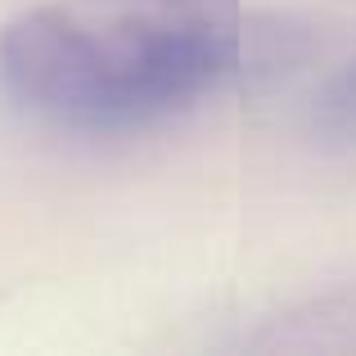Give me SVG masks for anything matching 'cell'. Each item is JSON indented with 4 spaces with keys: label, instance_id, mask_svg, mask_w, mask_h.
Returning a JSON list of instances; mask_svg holds the SVG:
<instances>
[{
    "label": "cell",
    "instance_id": "obj_1",
    "mask_svg": "<svg viewBox=\"0 0 356 356\" xmlns=\"http://www.w3.org/2000/svg\"><path fill=\"white\" fill-rule=\"evenodd\" d=\"M248 68L239 0H41L0 27V90L72 136H127L208 104Z\"/></svg>",
    "mask_w": 356,
    "mask_h": 356
},
{
    "label": "cell",
    "instance_id": "obj_2",
    "mask_svg": "<svg viewBox=\"0 0 356 356\" xmlns=\"http://www.w3.org/2000/svg\"><path fill=\"white\" fill-rule=\"evenodd\" d=\"M316 131H321L325 140H339V145H356V59L348 68L339 72V77L330 81V86L321 90V99H316Z\"/></svg>",
    "mask_w": 356,
    "mask_h": 356
}]
</instances>
